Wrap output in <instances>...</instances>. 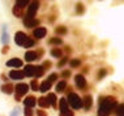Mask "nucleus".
<instances>
[{"instance_id":"f257e3e1","label":"nucleus","mask_w":124,"mask_h":116,"mask_svg":"<svg viewBox=\"0 0 124 116\" xmlns=\"http://www.w3.org/2000/svg\"><path fill=\"white\" fill-rule=\"evenodd\" d=\"M98 116H110L112 110H115L118 102L115 97H101L98 101Z\"/></svg>"},{"instance_id":"f03ea898","label":"nucleus","mask_w":124,"mask_h":116,"mask_svg":"<svg viewBox=\"0 0 124 116\" xmlns=\"http://www.w3.org/2000/svg\"><path fill=\"white\" fill-rule=\"evenodd\" d=\"M67 102H68V106H71L73 110H80L82 107V98H80L76 93H69Z\"/></svg>"},{"instance_id":"7ed1b4c3","label":"nucleus","mask_w":124,"mask_h":116,"mask_svg":"<svg viewBox=\"0 0 124 116\" xmlns=\"http://www.w3.org/2000/svg\"><path fill=\"white\" fill-rule=\"evenodd\" d=\"M13 91H16V97H18V98H21V97H24V95H26V93L29 91V85L28 84H17L16 85V87L13 89Z\"/></svg>"},{"instance_id":"20e7f679","label":"nucleus","mask_w":124,"mask_h":116,"mask_svg":"<svg viewBox=\"0 0 124 116\" xmlns=\"http://www.w3.org/2000/svg\"><path fill=\"white\" fill-rule=\"evenodd\" d=\"M38 9H39V1H31V3H29L26 17H28V18H34V16H35V13L38 12Z\"/></svg>"},{"instance_id":"39448f33","label":"nucleus","mask_w":124,"mask_h":116,"mask_svg":"<svg viewBox=\"0 0 124 116\" xmlns=\"http://www.w3.org/2000/svg\"><path fill=\"white\" fill-rule=\"evenodd\" d=\"M46 34H47V29H46V28H42V26H38V28H35L34 30H33V37L37 38V39L45 38Z\"/></svg>"},{"instance_id":"423d86ee","label":"nucleus","mask_w":124,"mask_h":116,"mask_svg":"<svg viewBox=\"0 0 124 116\" xmlns=\"http://www.w3.org/2000/svg\"><path fill=\"white\" fill-rule=\"evenodd\" d=\"M75 84L78 89H85L86 87V80L84 74H76L75 76Z\"/></svg>"},{"instance_id":"0eeeda50","label":"nucleus","mask_w":124,"mask_h":116,"mask_svg":"<svg viewBox=\"0 0 124 116\" xmlns=\"http://www.w3.org/2000/svg\"><path fill=\"white\" fill-rule=\"evenodd\" d=\"M24 26L25 28H29V29H31V28H35V26H38L39 25V20H37V18H28V17H24Z\"/></svg>"},{"instance_id":"6e6552de","label":"nucleus","mask_w":124,"mask_h":116,"mask_svg":"<svg viewBox=\"0 0 124 116\" xmlns=\"http://www.w3.org/2000/svg\"><path fill=\"white\" fill-rule=\"evenodd\" d=\"M26 38H28V35H26L24 31H17V33H16V35H15V43L17 46H22Z\"/></svg>"},{"instance_id":"1a4fd4ad","label":"nucleus","mask_w":124,"mask_h":116,"mask_svg":"<svg viewBox=\"0 0 124 116\" xmlns=\"http://www.w3.org/2000/svg\"><path fill=\"white\" fill-rule=\"evenodd\" d=\"M92 106H93V97L90 94L85 95L82 98V107L85 108V111H89L92 108Z\"/></svg>"},{"instance_id":"9d476101","label":"nucleus","mask_w":124,"mask_h":116,"mask_svg":"<svg viewBox=\"0 0 124 116\" xmlns=\"http://www.w3.org/2000/svg\"><path fill=\"white\" fill-rule=\"evenodd\" d=\"M7 67H11V68H21L22 67V60L17 58H13L11 60L7 61Z\"/></svg>"},{"instance_id":"9b49d317","label":"nucleus","mask_w":124,"mask_h":116,"mask_svg":"<svg viewBox=\"0 0 124 116\" xmlns=\"http://www.w3.org/2000/svg\"><path fill=\"white\" fill-rule=\"evenodd\" d=\"M59 110H60V114H65V112L69 111L68 102H67L65 98H60L59 99Z\"/></svg>"},{"instance_id":"f8f14e48","label":"nucleus","mask_w":124,"mask_h":116,"mask_svg":"<svg viewBox=\"0 0 124 116\" xmlns=\"http://www.w3.org/2000/svg\"><path fill=\"white\" fill-rule=\"evenodd\" d=\"M9 77H11L12 80H22L25 77L24 76V72L22 71H20V69H13V71H11L9 72Z\"/></svg>"},{"instance_id":"ddd939ff","label":"nucleus","mask_w":124,"mask_h":116,"mask_svg":"<svg viewBox=\"0 0 124 116\" xmlns=\"http://www.w3.org/2000/svg\"><path fill=\"white\" fill-rule=\"evenodd\" d=\"M1 43L4 46H8V43H9V34H8V31H7V25H3V31H1Z\"/></svg>"},{"instance_id":"4468645a","label":"nucleus","mask_w":124,"mask_h":116,"mask_svg":"<svg viewBox=\"0 0 124 116\" xmlns=\"http://www.w3.org/2000/svg\"><path fill=\"white\" fill-rule=\"evenodd\" d=\"M24 104H25V107H28V108H33L37 104V99L34 97H31V95H29V97H26L24 99Z\"/></svg>"},{"instance_id":"2eb2a0df","label":"nucleus","mask_w":124,"mask_h":116,"mask_svg":"<svg viewBox=\"0 0 124 116\" xmlns=\"http://www.w3.org/2000/svg\"><path fill=\"white\" fill-rule=\"evenodd\" d=\"M37 59H38V54L35 51H26L25 52V60L26 61L31 63V61L37 60Z\"/></svg>"},{"instance_id":"dca6fc26","label":"nucleus","mask_w":124,"mask_h":116,"mask_svg":"<svg viewBox=\"0 0 124 116\" xmlns=\"http://www.w3.org/2000/svg\"><path fill=\"white\" fill-rule=\"evenodd\" d=\"M13 89H15V86H13L12 84H4L1 87H0V90L7 95H11V94H13Z\"/></svg>"},{"instance_id":"f3484780","label":"nucleus","mask_w":124,"mask_h":116,"mask_svg":"<svg viewBox=\"0 0 124 116\" xmlns=\"http://www.w3.org/2000/svg\"><path fill=\"white\" fill-rule=\"evenodd\" d=\"M34 69L35 67L34 65H31V64H29V65H26V67L24 68V76H28V77H34Z\"/></svg>"},{"instance_id":"a211bd4d","label":"nucleus","mask_w":124,"mask_h":116,"mask_svg":"<svg viewBox=\"0 0 124 116\" xmlns=\"http://www.w3.org/2000/svg\"><path fill=\"white\" fill-rule=\"evenodd\" d=\"M47 101H48L50 106H52L54 108H58V99H56V95L54 93H50L47 95Z\"/></svg>"},{"instance_id":"6ab92c4d","label":"nucleus","mask_w":124,"mask_h":116,"mask_svg":"<svg viewBox=\"0 0 124 116\" xmlns=\"http://www.w3.org/2000/svg\"><path fill=\"white\" fill-rule=\"evenodd\" d=\"M51 86H52V84H50L47 80H46V81H43L42 84H41V86H39V89H38V91H41V93H47L50 89H51Z\"/></svg>"},{"instance_id":"aec40b11","label":"nucleus","mask_w":124,"mask_h":116,"mask_svg":"<svg viewBox=\"0 0 124 116\" xmlns=\"http://www.w3.org/2000/svg\"><path fill=\"white\" fill-rule=\"evenodd\" d=\"M12 13H13V16L15 17H17V18H21V17H24V9H21V8H18V7H13V9H12Z\"/></svg>"},{"instance_id":"412c9836","label":"nucleus","mask_w":124,"mask_h":116,"mask_svg":"<svg viewBox=\"0 0 124 116\" xmlns=\"http://www.w3.org/2000/svg\"><path fill=\"white\" fill-rule=\"evenodd\" d=\"M67 89V81L65 80H62V81H59L58 84H56V91L58 93H63Z\"/></svg>"},{"instance_id":"4be33fe9","label":"nucleus","mask_w":124,"mask_h":116,"mask_svg":"<svg viewBox=\"0 0 124 116\" xmlns=\"http://www.w3.org/2000/svg\"><path fill=\"white\" fill-rule=\"evenodd\" d=\"M37 103H38L39 107H42V108H47L50 106V103H48V101H47L46 97H41L39 99H37Z\"/></svg>"},{"instance_id":"5701e85b","label":"nucleus","mask_w":124,"mask_h":116,"mask_svg":"<svg viewBox=\"0 0 124 116\" xmlns=\"http://www.w3.org/2000/svg\"><path fill=\"white\" fill-rule=\"evenodd\" d=\"M45 74V69H43L42 65H38V67H35L34 69V77H42V76Z\"/></svg>"},{"instance_id":"b1692460","label":"nucleus","mask_w":124,"mask_h":116,"mask_svg":"<svg viewBox=\"0 0 124 116\" xmlns=\"http://www.w3.org/2000/svg\"><path fill=\"white\" fill-rule=\"evenodd\" d=\"M51 56L52 58H55V59H59V58H62V55H63V51L60 48H52L51 50Z\"/></svg>"},{"instance_id":"393cba45","label":"nucleus","mask_w":124,"mask_h":116,"mask_svg":"<svg viewBox=\"0 0 124 116\" xmlns=\"http://www.w3.org/2000/svg\"><path fill=\"white\" fill-rule=\"evenodd\" d=\"M34 39L33 38H26L25 39V42H24V44H22V47H25V48H30V47H33V46H34Z\"/></svg>"},{"instance_id":"a878e982","label":"nucleus","mask_w":124,"mask_h":116,"mask_svg":"<svg viewBox=\"0 0 124 116\" xmlns=\"http://www.w3.org/2000/svg\"><path fill=\"white\" fill-rule=\"evenodd\" d=\"M67 28L65 26H58V28H55V33L58 35H65L67 34Z\"/></svg>"},{"instance_id":"bb28decb","label":"nucleus","mask_w":124,"mask_h":116,"mask_svg":"<svg viewBox=\"0 0 124 116\" xmlns=\"http://www.w3.org/2000/svg\"><path fill=\"white\" fill-rule=\"evenodd\" d=\"M15 5H16V7H18V8H21V9H24L25 7H28V5H29V0H17Z\"/></svg>"},{"instance_id":"cd10ccee","label":"nucleus","mask_w":124,"mask_h":116,"mask_svg":"<svg viewBox=\"0 0 124 116\" xmlns=\"http://www.w3.org/2000/svg\"><path fill=\"white\" fill-rule=\"evenodd\" d=\"M80 64H81L80 59H71L69 60V67L71 68H77V67H80Z\"/></svg>"},{"instance_id":"c85d7f7f","label":"nucleus","mask_w":124,"mask_h":116,"mask_svg":"<svg viewBox=\"0 0 124 116\" xmlns=\"http://www.w3.org/2000/svg\"><path fill=\"white\" fill-rule=\"evenodd\" d=\"M116 116H124V104L123 103H120L116 106Z\"/></svg>"},{"instance_id":"c756f323","label":"nucleus","mask_w":124,"mask_h":116,"mask_svg":"<svg viewBox=\"0 0 124 116\" xmlns=\"http://www.w3.org/2000/svg\"><path fill=\"white\" fill-rule=\"evenodd\" d=\"M76 12L78 13V14H84V13H85V7H84L82 3H77L76 4Z\"/></svg>"},{"instance_id":"7c9ffc66","label":"nucleus","mask_w":124,"mask_h":116,"mask_svg":"<svg viewBox=\"0 0 124 116\" xmlns=\"http://www.w3.org/2000/svg\"><path fill=\"white\" fill-rule=\"evenodd\" d=\"M50 44H55V46L63 44V39L62 38H58V37H54V38L50 39Z\"/></svg>"},{"instance_id":"2f4dec72","label":"nucleus","mask_w":124,"mask_h":116,"mask_svg":"<svg viewBox=\"0 0 124 116\" xmlns=\"http://www.w3.org/2000/svg\"><path fill=\"white\" fill-rule=\"evenodd\" d=\"M29 89H31L33 91H37V90H38V89H39L38 81H37V80H33L31 84H30V86H29Z\"/></svg>"},{"instance_id":"473e14b6","label":"nucleus","mask_w":124,"mask_h":116,"mask_svg":"<svg viewBox=\"0 0 124 116\" xmlns=\"http://www.w3.org/2000/svg\"><path fill=\"white\" fill-rule=\"evenodd\" d=\"M47 81L50 82V84H54L55 81H58V74H56V73H51V74L48 76Z\"/></svg>"},{"instance_id":"72a5a7b5","label":"nucleus","mask_w":124,"mask_h":116,"mask_svg":"<svg viewBox=\"0 0 124 116\" xmlns=\"http://www.w3.org/2000/svg\"><path fill=\"white\" fill-rule=\"evenodd\" d=\"M24 116H34V111H33L31 108L25 107L24 108Z\"/></svg>"},{"instance_id":"f704fd0d","label":"nucleus","mask_w":124,"mask_h":116,"mask_svg":"<svg viewBox=\"0 0 124 116\" xmlns=\"http://www.w3.org/2000/svg\"><path fill=\"white\" fill-rule=\"evenodd\" d=\"M67 63H68V58H62V60L58 63V67H59V68H63V67L67 64Z\"/></svg>"},{"instance_id":"c9c22d12","label":"nucleus","mask_w":124,"mask_h":116,"mask_svg":"<svg viewBox=\"0 0 124 116\" xmlns=\"http://www.w3.org/2000/svg\"><path fill=\"white\" fill-rule=\"evenodd\" d=\"M106 74H107V71H106V69H101V71L98 72V80H102Z\"/></svg>"},{"instance_id":"e433bc0d","label":"nucleus","mask_w":124,"mask_h":116,"mask_svg":"<svg viewBox=\"0 0 124 116\" xmlns=\"http://www.w3.org/2000/svg\"><path fill=\"white\" fill-rule=\"evenodd\" d=\"M62 77L63 78H69V77H71V71H67V69H65V71H63V73H62Z\"/></svg>"},{"instance_id":"4c0bfd02","label":"nucleus","mask_w":124,"mask_h":116,"mask_svg":"<svg viewBox=\"0 0 124 116\" xmlns=\"http://www.w3.org/2000/svg\"><path fill=\"white\" fill-rule=\"evenodd\" d=\"M20 112H21V108L17 107V108H15V110H13V112L11 114V116H18V115H20Z\"/></svg>"},{"instance_id":"58836bf2","label":"nucleus","mask_w":124,"mask_h":116,"mask_svg":"<svg viewBox=\"0 0 124 116\" xmlns=\"http://www.w3.org/2000/svg\"><path fill=\"white\" fill-rule=\"evenodd\" d=\"M51 61H45V63H43V65H42V67H43V69H45V71H46V69H48V68H51Z\"/></svg>"},{"instance_id":"ea45409f","label":"nucleus","mask_w":124,"mask_h":116,"mask_svg":"<svg viewBox=\"0 0 124 116\" xmlns=\"http://www.w3.org/2000/svg\"><path fill=\"white\" fill-rule=\"evenodd\" d=\"M37 116H47V114L43 110H37Z\"/></svg>"},{"instance_id":"a19ab883","label":"nucleus","mask_w":124,"mask_h":116,"mask_svg":"<svg viewBox=\"0 0 124 116\" xmlns=\"http://www.w3.org/2000/svg\"><path fill=\"white\" fill-rule=\"evenodd\" d=\"M8 51H9V46H4L3 50H1V54H7Z\"/></svg>"},{"instance_id":"79ce46f5","label":"nucleus","mask_w":124,"mask_h":116,"mask_svg":"<svg viewBox=\"0 0 124 116\" xmlns=\"http://www.w3.org/2000/svg\"><path fill=\"white\" fill-rule=\"evenodd\" d=\"M60 116H75V115H73L72 111H68V112H65V114H60Z\"/></svg>"},{"instance_id":"37998d69","label":"nucleus","mask_w":124,"mask_h":116,"mask_svg":"<svg viewBox=\"0 0 124 116\" xmlns=\"http://www.w3.org/2000/svg\"><path fill=\"white\" fill-rule=\"evenodd\" d=\"M1 80H3V81H4V82H5V81H8V77H7V76H5L4 73H3V74H1Z\"/></svg>"},{"instance_id":"c03bdc74","label":"nucleus","mask_w":124,"mask_h":116,"mask_svg":"<svg viewBox=\"0 0 124 116\" xmlns=\"http://www.w3.org/2000/svg\"><path fill=\"white\" fill-rule=\"evenodd\" d=\"M65 52H68V54H69V52H71V48H69V47H65Z\"/></svg>"}]
</instances>
